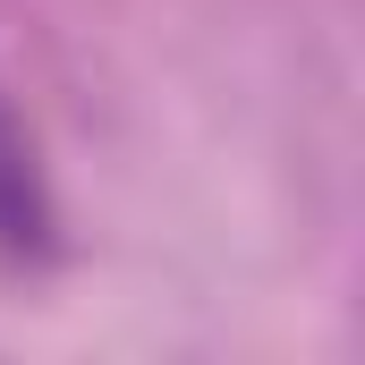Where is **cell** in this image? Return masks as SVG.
Wrapping results in <instances>:
<instances>
[{
	"label": "cell",
	"instance_id": "obj_1",
	"mask_svg": "<svg viewBox=\"0 0 365 365\" xmlns=\"http://www.w3.org/2000/svg\"><path fill=\"white\" fill-rule=\"evenodd\" d=\"M43 255H51V195H43V170H34L26 128H17L9 102H0V264L26 272V264H43Z\"/></svg>",
	"mask_w": 365,
	"mask_h": 365
}]
</instances>
